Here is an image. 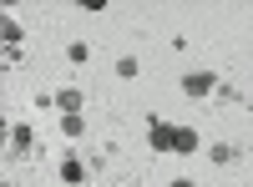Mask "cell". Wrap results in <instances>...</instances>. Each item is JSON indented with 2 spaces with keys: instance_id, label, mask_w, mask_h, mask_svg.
<instances>
[{
  "instance_id": "2",
  "label": "cell",
  "mask_w": 253,
  "mask_h": 187,
  "mask_svg": "<svg viewBox=\"0 0 253 187\" xmlns=\"http://www.w3.org/2000/svg\"><path fill=\"white\" fill-rule=\"evenodd\" d=\"M172 137H177V127H167V121H152V147H157V152H172Z\"/></svg>"
},
{
  "instance_id": "1",
  "label": "cell",
  "mask_w": 253,
  "mask_h": 187,
  "mask_svg": "<svg viewBox=\"0 0 253 187\" xmlns=\"http://www.w3.org/2000/svg\"><path fill=\"white\" fill-rule=\"evenodd\" d=\"M182 86H187V96H208V91H213V71H193Z\"/></svg>"
},
{
  "instance_id": "4",
  "label": "cell",
  "mask_w": 253,
  "mask_h": 187,
  "mask_svg": "<svg viewBox=\"0 0 253 187\" xmlns=\"http://www.w3.org/2000/svg\"><path fill=\"white\" fill-rule=\"evenodd\" d=\"M56 107L66 116H81V91H56Z\"/></svg>"
},
{
  "instance_id": "6",
  "label": "cell",
  "mask_w": 253,
  "mask_h": 187,
  "mask_svg": "<svg viewBox=\"0 0 253 187\" xmlns=\"http://www.w3.org/2000/svg\"><path fill=\"white\" fill-rule=\"evenodd\" d=\"M172 187H193V182H187V177H177V182H172Z\"/></svg>"
},
{
  "instance_id": "3",
  "label": "cell",
  "mask_w": 253,
  "mask_h": 187,
  "mask_svg": "<svg viewBox=\"0 0 253 187\" xmlns=\"http://www.w3.org/2000/svg\"><path fill=\"white\" fill-rule=\"evenodd\" d=\"M172 152H198V132H193V127H177V137H172Z\"/></svg>"
},
{
  "instance_id": "5",
  "label": "cell",
  "mask_w": 253,
  "mask_h": 187,
  "mask_svg": "<svg viewBox=\"0 0 253 187\" xmlns=\"http://www.w3.org/2000/svg\"><path fill=\"white\" fill-rule=\"evenodd\" d=\"M61 177H66L71 187H81V182H86V172H81V162H66V167H61Z\"/></svg>"
}]
</instances>
